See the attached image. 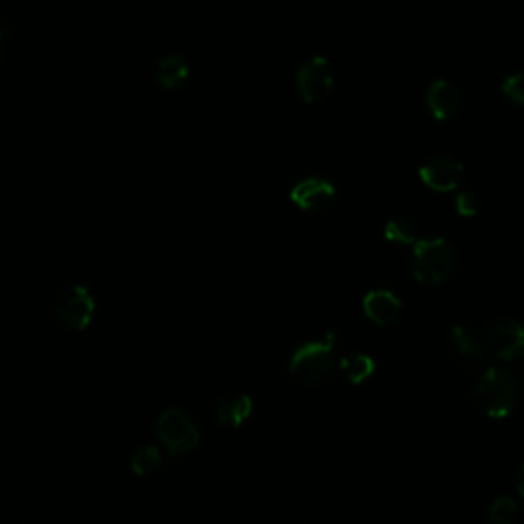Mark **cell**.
Listing matches in <instances>:
<instances>
[{
	"instance_id": "22",
	"label": "cell",
	"mask_w": 524,
	"mask_h": 524,
	"mask_svg": "<svg viewBox=\"0 0 524 524\" xmlns=\"http://www.w3.org/2000/svg\"><path fill=\"white\" fill-rule=\"evenodd\" d=\"M7 35H9V29L5 25H0V54H3V46H5Z\"/></svg>"
},
{
	"instance_id": "17",
	"label": "cell",
	"mask_w": 524,
	"mask_h": 524,
	"mask_svg": "<svg viewBox=\"0 0 524 524\" xmlns=\"http://www.w3.org/2000/svg\"><path fill=\"white\" fill-rule=\"evenodd\" d=\"M131 471H134L136 475L140 477H146V475H152L154 471H158L162 467V453L158 447L154 445H146V447H140L134 457H131Z\"/></svg>"
},
{
	"instance_id": "19",
	"label": "cell",
	"mask_w": 524,
	"mask_h": 524,
	"mask_svg": "<svg viewBox=\"0 0 524 524\" xmlns=\"http://www.w3.org/2000/svg\"><path fill=\"white\" fill-rule=\"evenodd\" d=\"M502 95L514 103L524 107V72H510L504 80H502Z\"/></svg>"
},
{
	"instance_id": "14",
	"label": "cell",
	"mask_w": 524,
	"mask_h": 524,
	"mask_svg": "<svg viewBox=\"0 0 524 524\" xmlns=\"http://www.w3.org/2000/svg\"><path fill=\"white\" fill-rule=\"evenodd\" d=\"M189 78V64L183 56H166L156 66V82L164 91H179Z\"/></svg>"
},
{
	"instance_id": "1",
	"label": "cell",
	"mask_w": 524,
	"mask_h": 524,
	"mask_svg": "<svg viewBox=\"0 0 524 524\" xmlns=\"http://www.w3.org/2000/svg\"><path fill=\"white\" fill-rule=\"evenodd\" d=\"M457 271V250L455 246L441 238L428 236L418 238L410 254V273L412 277L428 287L449 281Z\"/></svg>"
},
{
	"instance_id": "11",
	"label": "cell",
	"mask_w": 524,
	"mask_h": 524,
	"mask_svg": "<svg viewBox=\"0 0 524 524\" xmlns=\"http://www.w3.org/2000/svg\"><path fill=\"white\" fill-rule=\"evenodd\" d=\"M463 97L457 86L445 78L430 82L426 91V107L436 121H451L459 115Z\"/></svg>"
},
{
	"instance_id": "15",
	"label": "cell",
	"mask_w": 524,
	"mask_h": 524,
	"mask_svg": "<svg viewBox=\"0 0 524 524\" xmlns=\"http://www.w3.org/2000/svg\"><path fill=\"white\" fill-rule=\"evenodd\" d=\"M340 371L353 385H361V383H365L367 379L373 377L375 361L369 355H363V353L346 355V357L340 359Z\"/></svg>"
},
{
	"instance_id": "23",
	"label": "cell",
	"mask_w": 524,
	"mask_h": 524,
	"mask_svg": "<svg viewBox=\"0 0 524 524\" xmlns=\"http://www.w3.org/2000/svg\"><path fill=\"white\" fill-rule=\"evenodd\" d=\"M516 381H518V385H522V389H524V367L520 369V375H518Z\"/></svg>"
},
{
	"instance_id": "4",
	"label": "cell",
	"mask_w": 524,
	"mask_h": 524,
	"mask_svg": "<svg viewBox=\"0 0 524 524\" xmlns=\"http://www.w3.org/2000/svg\"><path fill=\"white\" fill-rule=\"evenodd\" d=\"M156 434L170 455H187L199 443V428L195 418L181 408H170L160 414Z\"/></svg>"
},
{
	"instance_id": "18",
	"label": "cell",
	"mask_w": 524,
	"mask_h": 524,
	"mask_svg": "<svg viewBox=\"0 0 524 524\" xmlns=\"http://www.w3.org/2000/svg\"><path fill=\"white\" fill-rule=\"evenodd\" d=\"M488 518L492 524H512L518 518V504L512 498H496L488 508Z\"/></svg>"
},
{
	"instance_id": "21",
	"label": "cell",
	"mask_w": 524,
	"mask_h": 524,
	"mask_svg": "<svg viewBox=\"0 0 524 524\" xmlns=\"http://www.w3.org/2000/svg\"><path fill=\"white\" fill-rule=\"evenodd\" d=\"M516 490H518V494L524 498V465L520 467V471H518V475H516Z\"/></svg>"
},
{
	"instance_id": "3",
	"label": "cell",
	"mask_w": 524,
	"mask_h": 524,
	"mask_svg": "<svg viewBox=\"0 0 524 524\" xmlns=\"http://www.w3.org/2000/svg\"><path fill=\"white\" fill-rule=\"evenodd\" d=\"M336 367V336L330 332L324 338L301 344L289 359V373L305 385L324 383Z\"/></svg>"
},
{
	"instance_id": "16",
	"label": "cell",
	"mask_w": 524,
	"mask_h": 524,
	"mask_svg": "<svg viewBox=\"0 0 524 524\" xmlns=\"http://www.w3.org/2000/svg\"><path fill=\"white\" fill-rule=\"evenodd\" d=\"M385 238L393 244H402V246H414V242L420 238L418 236V226L406 215H396L385 224L383 230Z\"/></svg>"
},
{
	"instance_id": "8",
	"label": "cell",
	"mask_w": 524,
	"mask_h": 524,
	"mask_svg": "<svg viewBox=\"0 0 524 524\" xmlns=\"http://www.w3.org/2000/svg\"><path fill=\"white\" fill-rule=\"evenodd\" d=\"M420 181L434 193H451L465 181V166L451 154H432L420 168Z\"/></svg>"
},
{
	"instance_id": "9",
	"label": "cell",
	"mask_w": 524,
	"mask_h": 524,
	"mask_svg": "<svg viewBox=\"0 0 524 524\" xmlns=\"http://www.w3.org/2000/svg\"><path fill=\"white\" fill-rule=\"evenodd\" d=\"M447 348L455 365L473 371L488 361L482 332H475L465 324H453L447 330Z\"/></svg>"
},
{
	"instance_id": "7",
	"label": "cell",
	"mask_w": 524,
	"mask_h": 524,
	"mask_svg": "<svg viewBox=\"0 0 524 524\" xmlns=\"http://www.w3.org/2000/svg\"><path fill=\"white\" fill-rule=\"evenodd\" d=\"M297 93L305 103H322L334 89L332 64L324 56H312L305 60L295 74Z\"/></svg>"
},
{
	"instance_id": "6",
	"label": "cell",
	"mask_w": 524,
	"mask_h": 524,
	"mask_svg": "<svg viewBox=\"0 0 524 524\" xmlns=\"http://www.w3.org/2000/svg\"><path fill=\"white\" fill-rule=\"evenodd\" d=\"M97 312L95 295L84 285H68L58 293L56 314L60 322L72 330H86Z\"/></svg>"
},
{
	"instance_id": "2",
	"label": "cell",
	"mask_w": 524,
	"mask_h": 524,
	"mask_svg": "<svg viewBox=\"0 0 524 524\" xmlns=\"http://www.w3.org/2000/svg\"><path fill=\"white\" fill-rule=\"evenodd\" d=\"M475 406L490 418H506L518 402V381L502 367H488L473 389Z\"/></svg>"
},
{
	"instance_id": "12",
	"label": "cell",
	"mask_w": 524,
	"mask_h": 524,
	"mask_svg": "<svg viewBox=\"0 0 524 524\" xmlns=\"http://www.w3.org/2000/svg\"><path fill=\"white\" fill-rule=\"evenodd\" d=\"M363 312L371 322L379 326H387L402 318L404 303L396 293L389 289H371L363 297Z\"/></svg>"
},
{
	"instance_id": "10",
	"label": "cell",
	"mask_w": 524,
	"mask_h": 524,
	"mask_svg": "<svg viewBox=\"0 0 524 524\" xmlns=\"http://www.w3.org/2000/svg\"><path fill=\"white\" fill-rule=\"evenodd\" d=\"M336 199V187L322 177L301 179L291 189V201L303 211H324Z\"/></svg>"
},
{
	"instance_id": "13",
	"label": "cell",
	"mask_w": 524,
	"mask_h": 524,
	"mask_svg": "<svg viewBox=\"0 0 524 524\" xmlns=\"http://www.w3.org/2000/svg\"><path fill=\"white\" fill-rule=\"evenodd\" d=\"M252 414V400L246 393H228L215 406V420L226 428H240Z\"/></svg>"
},
{
	"instance_id": "20",
	"label": "cell",
	"mask_w": 524,
	"mask_h": 524,
	"mask_svg": "<svg viewBox=\"0 0 524 524\" xmlns=\"http://www.w3.org/2000/svg\"><path fill=\"white\" fill-rule=\"evenodd\" d=\"M455 207L459 215L473 217L479 211V207H482V201H479V195L473 189H463L455 199Z\"/></svg>"
},
{
	"instance_id": "5",
	"label": "cell",
	"mask_w": 524,
	"mask_h": 524,
	"mask_svg": "<svg viewBox=\"0 0 524 524\" xmlns=\"http://www.w3.org/2000/svg\"><path fill=\"white\" fill-rule=\"evenodd\" d=\"M488 359L514 361L524 357V326L512 318H496L482 330Z\"/></svg>"
}]
</instances>
